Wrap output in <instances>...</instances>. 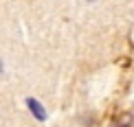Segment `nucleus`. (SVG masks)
Masks as SVG:
<instances>
[{
	"label": "nucleus",
	"instance_id": "1",
	"mask_svg": "<svg viewBox=\"0 0 134 127\" xmlns=\"http://www.w3.org/2000/svg\"><path fill=\"white\" fill-rule=\"evenodd\" d=\"M26 105L31 107V112H33V116H35L37 120H44L46 118V110H44L40 103L35 101V99H26Z\"/></svg>",
	"mask_w": 134,
	"mask_h": 127
}]
</instances>
